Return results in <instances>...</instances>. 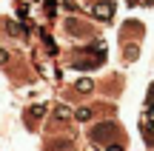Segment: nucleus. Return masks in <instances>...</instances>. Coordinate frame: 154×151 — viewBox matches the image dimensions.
<instances>
[{
  "instance_id": "nucleus-1",
  "label": "nucleus",
  "mask_w": 154,
  "mask_h": 151,
  "mask_svg": "<svg viewBox=\"0 0 154 151\" xmlns=\"http://www.w3.org/2000/svg\"><path fill=\"white\" fill-rule=\"evenodd\" d=\"M94 11H97V17H100V20H106V17H109V6H97Z\"/></svg>"
}]
</instances>
